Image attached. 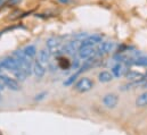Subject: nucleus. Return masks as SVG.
<instances>
[{
  "mask_svg": "<svg viewBox=\"0 0 147 135\" xmlns=\"http://www.w3.org/2000/svg\"><path fill=\"white\" fill-rule=\"evenodd\" d=\"M94 88V82L88 78V77H81L74 85V89L80 92V93H84V92H88L90 91L91 89Z\"/></svg>",
  "mask_w": 147,
  "mask_h": 135,
  "instance_id": "1",
  "label": "nucleus"
},
{
  "mask_svg": "<svg viewBox=\"0 0 147 135\" xmlns=\"http://www.w3.org/2000/svg\"><path fill=\"white\" fill-rule=\"evenodd\" d=\"M13 73H14V75H15V77H16L17 80H20V81H24V80L28 77V74H26L23 69H21V68L16 69V70L13 72Z\"/></svg>",
  "mask_w": 147,
  "mask_h": 135,
  "instance_id": "18",
  "label": "nucleus"
},
{
  "mask_svg": "<svg viewBox=\"0 0 147 135\" xmlns=\"http://www.w3.org/2000/svg\"><path fill=\"white\" fill-rule=\"evenodd\" d=\"M127 78L131 82H139V81H144L146 80V74H143V73H138V72H135V70H130L127 73Z\"/></svg>",
  "mask_w": 147,
  "mask_h": 135,
  "instance_id": "9",
  "label": "nucleus"
},
{
  "mask_svg": "<svg viewBox=\"0 0 147 135\" xmlns=\"http://www.w3.org/2000/svg\"><path fill=\"white\" fill-rule=\"evenodd\" d=\"M21 0H9L8 2H7V5H15V3H18Z\"/></svg>",
  "mask_w": 147,
  "mask_h": 135,
  "instance_id": "21",
  "label": "nucleus"
},
{
  "mask_svg": "<svg viewBox=\"0 0 147 135\" xmlns=\"http://www.w3.org/2000/svg\"><path fill=\"white\" fill-rule=\"evenodd\" d=\"M32 73L36 75V77H38V78L43 77V76H45V74H46L45 66H43V65H41V64H40V63L37 60V61L33 64V69H32Z\"/></svg>",
  "mask_w": 147,
  "mask_h": 135,
  "instance_id": "12",
  "label": "nucleus"
},
{
  "mask_svg": "<svg viewBox=\"0 0 147 135\" xmlns=\"http://www.w3.org/2000/svg\"><path fill=\"white\" fill-rule=\"evenodd\" d=\"M128 65H137V66H147V58L146 57H138L136 59H131L130 63H127Z\"/></svg>",
  "mask_w": 147,
  "mask_h": 135,
  "instance_id": "15",
  "label": "nucleus"
},
{
  "mask_svg": "<svg viewBox=\"0 0 147 135\" xmlns=\"http://www.w3.org/2000/svg\"><path fill=\"white\" fill-rule=\"evenodd\" d=\"M45 96H46V93H40V94H37V96H36V100H41V99H43V98H45Z\"/></svg>",
  "mask_w": 147,
  "mask_h": 135,
  "instance_id": "20",
  "label": "nucleus"
},
{
  "mask_svg": "<svg viewBox=\"0 0 147 135\" xmlns=\"http://www.w3.org/2000/svg\"><path fill=\"white\" fill-rule=\"evenodd\" d=\"M1 68H2V66H1V61H0V74H1Z\"/></svg>",
  "mask_w": 147,
  "mask_h": 135,
  "instance_id": "24",
  "label": "nucleus"
},
{
  "mask_svg": "<svg viewBox=\"0 0 147 135\" xmlns=\"http://www.w3.org/2000/svg\"><path fill=\"white\" fill-rule=\"evenodd\" d=\"M1 66H2V68H6L7 70L15 72L16 69L20 68V64L15 57H7V58L1 60Z\"/></svg>",
  "mask_w": 147,
  "mask_h": 135,
  "instance_id": "3",
  "label": "nucleus"
},
{
  "mask_svg": "<svg viewBox=\"0 0 147 135\" xmlns=\"http://www.w3.org/2000/svg\"><path fill=\"white\" fill-rule=\"evenodd\" d=\"M146 76H147V73H146Z\"/></svg>",
  "mask_w": 147,
  "mask_h": 135,
  "instance_id": "26",
  "label": "nucleus"
},
{
  "mask_svg": "<svg viewBox=\"0 0 147 135\" xmlns=\"http://www.w3.org/2000/svg\"><path fill=\"white\" fill-rule=\"evenodd\" d=\"M96 55V50L91 47V45H88V47H82L80 50H79V58L80 59H90L92 56Z\"/></svg>",
  "mask_w": 147,
  "mask_h": 135,
  "instance_id": "6",
  "label": "nucleus"
},
{
  "mask_svg": "<svg viewBox=\"0 0 147 135\" xmlns=\"http://www.w3.org/2000/svg\"><path fill=\"white\" fill-rule=\"evenodd\" d=\"M124 70H125V69H124V66H123L122 64L117 63V64H115V65L112 67V74H113V76H115V77H120V76L123 75Z\"/></svg>",
  "mask_w": 147,
  "mask_h": 135,
  "instance_id": "14",
  "label": "nucleus"
},
{
  "mask_svg": "<svg viewBox=\"0 0 147 135\" xmlns=\"http://www.w3.org/2000/svg\"><path fill=\"white\" fill-rule=\"evenodd\" d=\"M80 74V72H78V73H75V74H73V75H71L65 82H64V85H66V86H70V85H72L74 83V81L76 80V77H78V75Z\"/></svg>",
  "mask_w": 147,
  "mask_h": 135,
  "instance_id": "19",
  "label": "nucleus"
},
{
  "mask_svg": "<svg viewBox=\"0 0 147 135\" xmlns=\"http://www.w3.org/2000/svg\"><path fill=\"white\" fill-rule=\"evenodd\" d=\"M136 104L138 107H146L147 106V92H144L143 94H140L137 100H136Z\"/></svg>",
  "mask_w": 147,
  "mask_h": 135,
  "instance_id": "17",
  "label": "nucleus"
},
{
  "mask_svg": "<svg viewBox=\"0 0 147 135\" xmlns=\"http://www.w3.org/2000/svg\"><path fill=\"white\" fill-rule=\"evenodd\" d=\"M102 35H98V34H94L91 36H87L84 40H82V47H88V45H94V44H97V43H100L102 42Z\"/></svg>",
  "mask_w": 147,
  "mask_h": 135,
  "instance_id": "8",
  "label": "nucleus"
},
{
  "mask_svg": "<svg viewBox=\"0 0 147 135\" xmlns=\"http://www.w3.org/2000/svg\"><path fill=\"white\" fill-rule=\"evenodd\" d=\"M5 5V0H0V7Z\"/></svg>",
  "mask_w": 147,
  "mask_h": 135,
  "instance_id": "23",
  "label": "nucleus"
},
{
  "mask_svg": "<svg viewBox=\"0 0 147 135\" xmlns=\"http://www.w3.org/2000/svg\"><path fill=\"white\" fill-rule=\"evenodd\" d=\"M59 2H62V3H69V2H71V0H58Z\"/></svg>",
  "mask_w": 147,
  "mask_h": 135,
  "instance_id": "22",
  "label": "nucleus"
},
{
  "mask_svg": "<svg viewBox=\"0 0 147 135\" xmlns=\"http://www.w3.org/2000/svg\"><path fill=\"white\" fill-rule=\"evenodd\" d=\"M59 44H61V42L57 37H50L47 40V48L50 53H56V51L59 48Z\"/></svg>",
  "mask_w": 147,
  "mask_h": 135,
  "instance_id": "10",
  "label": "nucleus"
},
{
  "mask_svg": "<svg viewBox=\"0 0 147 135\" xmlns=\"http://www.w3.org/2000/svg\"><path fill=\"white\" fill-rule=\"evenodd\" d=\"M113 80V74H111L107 70H103L98 74V81L102 83H109Z\"/></svg>",
  "mask_w": 147,
  "mask_h": 135,
  "instance_id": "13",
  "label": "nucleus"
},
{
  "mask_svg": "<svg viewBox=\"0 0 147 135\" xmlns=\"http://www.w3.org/2000/svg\"><path fill=\"white\" fill-rule=\"evenodd\" d=\"M81 48H82V40H78V39H75V40H73V41L69 42V43L63 48V51L66 52V53L73 55L74 52L79 51Z\"/></svg>",
  "mask_w": 147,
  "mask_h": 135,
  "instance_id": "4",
  "label": "nucleus"
},
{
  "mask_svg": "<svg viewBox=\"0 0 147 135\" xmlns=\"http://www.w3.org/2000/svg\"><path fill=\"white\" fill-rule=\"evenodd\" d=\"M0 80H1V82L3 83V85L7 86V88H8L9 90H11V91H18V90L21 89V86H20V84L17 83V81L14 80V78H11V77H9V76H7V75L0 74Z\"/></svg>",
  "mask_w": 147,
  "mask_h": 135,
  "instance_id": "2",
  "label": "nucleus"
},
{
  "mask_svg": "<svg viewBox=\"0 0 147 135\" xmlns=\"http://www.w3.org/2000/svg\"><path fill=\"white\" fill-rule=\"evenodd\" d=\"M23 51H24V53H25L28 57H30L31 59L34 58L36 55H37V49H36L34 45H28V47H25V48L23 49Z\"/></svg>",
  "mask_w": 147,
  "mask_h": 135,
  "instance_id": "16",
  "label": "nucleus"
},
{
  "mask_svg": "<svg viewBox=\"0 0 147 135\" xmlns=\"http://www.w3.org/2000/svg\"><path fill=\"white\" fill-rule=\"evenodd\" d=\"M103 103L105 107L107 108H115L119 103V98L116 94L114 93H110V94H106L104 98H103Z\"/></svg>",
  "mask_w": 147,
  "mask_h": 135,
  "instance_id": "7",
  "label": "nucleus"
},
{
  "mask_svg": "<svg viewBox=\"0 0 147 135\" xmlns=\"http://www.w3.org/2000/svg\"><path fill=\"white\" fill-rule=\"evenodd\" d=\"M49 58H50V52H49V50H45V49H42V50L39 51V55H38V61H39L41 65L46 66V65L49 63Z\"/></svg>",
  "mask_w": 147,
  "mask_h": 135,
  "instance_id": "11",
  "label": "nucleus"
},
{
  "mask_svg": "<svg viewBox=\"0 0 147 135\" xmlns=\"http://www.w3.org/2000/svg\"><path fill=\"white\" fill-rule=\"evenodd\" d=\"M0 100H1V94H0Z\"/></svg>",
  "mask_w": 147,
  "mask_h": 135,
  "instance_id": "25",
  "label": "nucleus"
},
{
  "mask_svg": "<svg viewBox=\"0 0 147 135\" xmlns=\"http://www.w3.org/2000/svg\"><path fill=\"white\" fill-rule=\"evenodd\" d=\"M114 47H115L114 42H111V41L103 42V43H100V44H99V47L97 48L96 53H97L98 56H104V55H107V53H110L111 51L114 49Z\"/></svg>",
  "mask_w": 147,
  "mask_h": 135,
  "instance_id": "5",
  "label": "nucleus"
}]
</instances>
